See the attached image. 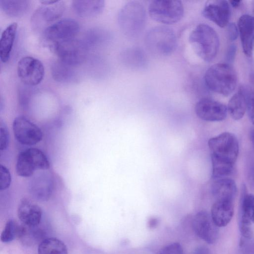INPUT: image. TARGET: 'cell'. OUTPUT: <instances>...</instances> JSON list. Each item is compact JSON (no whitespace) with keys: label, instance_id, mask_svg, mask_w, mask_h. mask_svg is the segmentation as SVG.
<instances>
[{"label":"cell","instance_id":"e0dca14e","mask_svg":"<svg viewBox=\"0 0 254 254\" xmlns=\"http://www.w3.org/2000/svg\"><path fill=\"white\" fill-rule=\"evenodd\" d=\"M237 26L243 51L247 56H251L254 49V17L242 15Z\"/></svg>","mask_w":254,"mask_h":254},{"label":"cell","instance_id":"52a82bcc","mask_svg":"<svg viewBox=\"0 0 254 254\" xmlns=\"http://www.w3.org/2000/svg\"><path fill=\"white\" fill-rule=\"evenodd\" d=\"M148 13L154 21L164 24L177 23L183 17L184 8L178 0H154L148 6Z\"/></svg>","mask_w":254,"mask_h":254},{"label":"cell","instance_id":"cb8c5ba5","mask_svg":"<svg viewBox=\"0 0 254 254\" xmlns=\"http://www.w3.org/2000/svg\"><path fill=\"white\" fill-rule=\"evenodd\" d=\"M227 111L235 120L242 119L247 111V102L245 89L241 88L230 99Z\"/></svg>","mask_w":254,"mask_h":254},{"label":"cell","instance_id":"d590c367","mask_svg":"<svg viewBox=\"0 0 254 254\" xmlns=\"http://www.w3.org/2000/svg\"><path fill=\"white\" fill-rule=\"evenodd\" d=\"M228 34L229 40L231 41H235L238 37L239 33L238 26L233 22L228 25Z\"/></svg>","mask_w":254,"mask_h":254},{"label":"cell","instance_id":"d6a6232c","mask_svg":"<svg viewBox=\"0 0 254 254\" xmlns=\"http://www.w3.org/2000/svg\"><path fill=\"white\" fill-rule=\"evenodd\" d=\"M183 249L180 244L174 243L161 249L157 254H183Z\"/></svg>","mask_w":254,"mask_h":254},{"label":"cell","instance_id":"2e32d148","mask_svg":"<svg viewBox=\"0 0 254 254\" xmlns=\"http://www.w3.org/2000/svg\"><path fill=\"white\" fill-rule=\"evenodd\" d=\"M17 216L22 224L28 226L40 225L42 218L41 207L27 198L21 199L17 207Z\"/></svg>","mask_w":254,"mask_h":254},{"label":"cell","instance_id":"f546056e","mask_svg":"<svg viewBox=\"0 0 254 254\" xmlns=\"http://www.w3.org/2000/svg\"><path fill=\"white\" fill-rule=\"evenodd\" d=\"M240 209L244 211L254 223V195L246 194L243 197Z\"/></svg>","mask_w":254,"mask_h":254},{"label":"cell","instance_id":"8992f818","mask_svg":"<svg viewBox=\"0 0 254 254\" xmlns=\"http://www.w3.org/2000/svg\"><path fill=\"white\" fill-rule=\"evenodd\" d=\"M50 163L45 154L40 149L30 147L21 151L18 155L15 171L22 177L32 176L38 170H47Z\"/></svg>","mask_w":254,"mask_h":254},{"label":"cell","instance_id":"30bf717a","mask_svg":"<svg viewBox=\"0 0 254 254\" xmlns=\"http://www.w3.org/2000/svg\"><path fill=\"white\" fill-rule=\"evenodd\" d=\"M17 71L21 82L28 86L40 84L45 74L43 63L38 59L30 56H25L20 59Z\"/></svg>","mask_w":254,"mask_h":254},{"label":"cell","instance_id":"9c48e42d","mask_svg":"<svg viewBox=\"0 0 254 254\" xmlns=\"http://www.w3.org/2000/svg\"><path fill=\"white\" fill-rule=\"evenodd\" d=\"M12 130L15 139L22 145H34L43 139L41 128L24 116H17L14 119Z\"/></svg>","mask_w":254,"mask_h":254},{"label":"cell","instance_id":"e575fe53","mask_svg":"<svg viewBox=\"0 0 254 254\" xmlns=\"http://www.w3.org/2000/svg\"><path fill=\"white\" fill-rule=\"evenodd\" d=\"M31 91L26 87H20L18 90L19 102L24 105L29 100Z\"/></svg>","mask_w":254,"mask_h":254},{"label":"cell","instance_id":"5b68a950","mask_svg":"<svg viewBox=\"0 0 254 254\" xmlns=\"http://www.w3.org/2000/svg\"><path fill=\"white\" fill-rule=\"evenodd\" d=\"M208 145L211 159L235 165L239 152V145L234 134L228 132L221 133L210 138Z\"/></svg>","mask_w":254,"mask_h":254},{"label":"cell","instance_id":"74e56055","mask_svg":"<svg viewBox=\"0 0 254 254\" xmlns=\"http://www.w3.org/2000/svg\"><path fill=\"white\" fill-rule=\"evenodd\" d=\"M159 223V220L156 218H151L149 219L148 224L150 228H154L156 227Z\"/></svg>","mask_w":254,"mask_h":254},{"label":"cell","instance_id":"8d00e7d4","mask_svg":"<svg viewBox=\"0 0 254 254\" xmlns=\"http://www.w3.org/2000/svg\"><path fill=\"white\" fill-rule=\"evenodd\" d=\"M236 46L235 45H231L227 52L226 60L229 63L233 62L236 53Z\"/></svg>","mask_w":254,"mask_h":254},{"label":"cell","instance_id":"f1b7e54d","mask_svg":"<svg viewBox=\"0 0 254 254\" xmlns=\"http://www.w3.org/2000/svg\"><path fill=\"white\" fill-rule=\"evenodd\" d=\"M241 235L246 239H250L253 235L252 222L246 214L240 209L238 220Z\"/></svg>","mask_w":254,"mask_h":254},{"label":"cell","instance_id":"4dcf8cb0","mask_svg":"<svg viewBox=\"0 0 254 254\" xmlns=\"http://www.w3.org/2000/svg\"><path fill=\"white\" fill-rule=\"evenodd\" d=\"M0 190H5L10 186L11 176L9 169L4 165L1 164L0 167Z\"/></svg>","mask_w":254,"mask_h":254},{"label":"cell","instance_id":"836d02e7","mask_svg":"<svg viewBox=\"0 0 254 254\" xmlns=\"http://www.w3.org/2000/svg\"><path fill=\"white\" fill-rule=\"evenodd\" d=\"M247 111L252 123L254 125V95L245 89Z\"/></svg>","mask_w":254,"mask_h":254},{"label":"cell","instance_id":"60d3db41","mask_svg":"<svg viewBox=\"0 0 254 254\" xmlns=\"http://www.w3.org/2000/svg\"><path fill=\"white\" fill-rule=\"evenodd\" d=\"M250 138H251V140L252 142V144L254 147V128H253L251 131Z\"/></svg>","mask_w":254,"mask_h":254},{"label":"cell","instance_id":"4316f807","mask_svg":"<svg viewBox=\"0 0 254 254\" xmlns=\"http://www.w3.org/2000/svg\"><path fill=\"white\" fill-rule=\"evenodd\" d=\"M38 254H68L66 245L56 238H47L39 245Z\"/></svg>","mask_w":254,"mask_h":254},{"label":"cell","instance_id":"603a6c76","mask_svg":"<svg viewBox=\"0 0 254 254\" xmlns=\"http://www.w3.org/2000/svg\"><path fill=\"white\" fill-rule=\"evenodd\" d=\"M72 6L78 16L91 17L102 12L105 6V1L103 0H75L72 2Z\"/></svg>","mask_w":254,"mask_h":254},{"label":"cell","instance_id":"ac0fdd59","mask_svg":"<svg viewBox=\"0 0 254 254\" xmlns=\"http://www.w3.org/2000/svg\"><path fill=\"white\" fill-rule=\"evenodd\" d=\"M234 211V200L231 199H217L213 204L211 216L218 227H225L231 221Z\"/></svg>","mask_w":254,"mask_h":254},{"label":"cell","instance_id":"4fadbf2b","mask_svg":"<svg viewBox=\"0 0 254 254\" xmlns=\"http://www.w3.org/2000/svg\"><path fill=\"white\" fill-rule=\"evenodd\" d=\"M192 226L197 236L207 243L213 244L217 241L218 227L207 211L201 210L196 213L192 218Z\"/></svg>","mask_w":254,"mask_h":254},{"label":"cell","instance_id":"7a4b0ae2","mask_svg":"<svg viewBox=\"0 0 254 254\" xmlns=\"http://www.w3.org/2000/svg\"><path fill=\"white\" fill-rule=\"evenodd\" d=\"M118 21L125 36L129 38L137 37L143 31L146 22L144 6L137 1L127 2L119 11Z\"/></svg>","mask_w":254,"mask_h":254},{"label":"cell","instance_id":"ba28073f","mask_svg":"<svg viewBox=\"0 0 254 254\" xmlns=\"http://www.w3.org/2000/svg\"><path fill=\"white\" fill-rule=\"evenodd\" d=\"M52 47L59 60L72 66L82 63L87 53L85 44L75 38L53 43Z\"/></svg>","mask_w":254,"mask_h":254},{"label":"cell","instance_id":"f35d334b","mask_svg":"<svg viewBox=\"0 0 254 254\" xmlns=\"http://www.w3.org/2000/svg\"><path fill=\"white\" fill-rule=\"evenodd\" d=\"M194 254H210L209 250L205 247H200L196 251Z\"/></svg>","mask_w":254,"mask_h":254},{"label":"cell","instance_id":"ffe728a7","mask_svg":"<svg viewBox=\"0 0 254 254\" xmlns=\"http://www.w3.org/2000/svg\"><path fill=\"white\" fill-rule=\"evenodd\" d=\"M46 233L39 225L28 226L21 224L18 239L26 246L38 245L46 238Z\"/></svg>","mask_w":254,"mask_h":254},{"label":"cell","instance_id":"ab89813d","mask_svg":"<svg viewBox=\"0 0 254 254\" xmlns=\"http://www.w3.org/2000/svg\"><path fill=\"white\" fill-rule=\"evenodd\" d=\"M230 2H231V4L233 7H237L240 4L241 1L233 0L231 1Z\"/></svg>","mask_w":254,"mask_h":254},{"label":"cell","instance_id":"484cf974","mask_svg":"<svg viewBox=\"0 0 254 254\" xmlns=\"http://www.w3.org/2000/svg\"><path fill=\"white\" fill-rule=\"evenodd\" d=\"M0 5L6 15L17 17L27 12L30 7V1L27 0H0Z\"/></svg>","mask_w":254,"mask_h":254},{"label":"cell","instance_id":"d6986e66","mask_svg":"<svg viewBox=\"0 0 254 254\" xmlns=\"http://www.w3.org/2000/svg\"><path fill=\"white\" fill-rule=\"evenodd\" d=\"M121 57L123 64L132 69L141 70L147 65L146 55L139 47H132L125 49Z\"/></svg>","mask_w":254,"mask_h":254},{"label":"cell","instance_id":"8fae6325","mask_svg":"<svg viewBox=\"0 0 254 254\" xmlns=\"http://www.w3.org/2000/svg\"><path fill=\"white\" fill-rule=\"evenodd\" d=\"M35 11L31 22L35 28H41L47 23L57 21L63 15L65 8L63 1L46 0Z\"/></svg>","mask_w":254,"mask_h":254},{"label":"cell","instance_id":"83f0119b","mask_svg":"<svg viewBox=\"0 0 254 254\" xmlns=\"http://www.w3.org/2000/svg\"><path fill=\"white\" fill-rule=\"evenodd\" d=\"M20 225L13 219L7 221L1 233L0 240L3 243H8L18 238Z\"/></svg>","mask_w":254,"mask_h":254},{"label":"cell","instance_id":"1f68e13d","mask_svg":"<svg viewBox=\"0 0 254 254\" xmlns=\"http://www.w3.org/2000/svg\"><path fill=\"white\" fill-rule=\"evenodd\" d=\"M10 136L6 125L2 122L0 124V150L4 151L9 146Z\"/></svg>","mask_w":254,"mask_h":254},{"label":"cell","instance_id":"d4e9b609","mask_svg":"<svg viewBox=\"0 0 254 254\" xmlns=\"http://www.w3.org/2000/svg\"><path fill=\"white\" fill-rule=\"evenodd\" d=\"M72 66L60 60L54 62L51 65V73L53 79L61 83L75 82L77 76Z\"/></svg>","mask_w":254,"mask_h":254},{"label":"cell","instance_id":"277c9868","mask_svg":"<svg viewBox=\"0 0 254 254\" xmlns=\"http://www.w3.org/2000/svg\"><path fill=\"white\" fill-rule=\"evenodd\" d=\"M145 44L153 55L166 57L176 50L177 38L175 32L166 26H158L151 29L145 37Z\"/></svg>","mask_w":254,"mask_h":254},{"label":"cell","instance_id":"7402d4cb","mask_svg":"<svg viewBox=\"0 0 254 254\" xmlns=\"http://www.w3.org/2000/svg\"><path fill=\"white\" fill-rule=\"evenodd\" d=\"M211 190L216 200L225 199L234 200L237 188L234 180L225 178L215 180L212 185Z\"/></svg>","mask_w":254,"mask_h":254},{"label":"cell","instance_id":"b9f144b4","mask_svg":"<svg viewBox=\"0 0 254 254\" xmlns=\"http://www.w3.org/2000/svg\"><path fill=\"white\" fill-rule=\"evenodd\" d=\"M252 8H253V12L254 14V1H253V4H252Z\"/></svg>","mask_w":254,"mask_h":254},{"label":"cell","instance_id":"9a60e30c","mask_svg":"<svg viewBox=\"0 0 254 254\" xmlns=\"http://www.w3.org/2000/svg\"><path fill=\"white\" fill-rule=\"evenodd\" d=\"M203 15L220 27L229 24L231 15L229 3L226 0L208 2L202 10Z\"/></svg>","mask_w":254,"mask_h":254},{"label":"cell","instance_id":"3957f363","mask_svg":"<svg viewBox=\"0 0 254 254\" xmlns=\"http://www.w3.org/2000/svg\"><path fill=\"white\" fill-rule=\"evenodd\" d=\"M204 81L211 90L227 96L235 90L237 74L228 64L218 63L211 65L205 72Z\"/></svg>","mask_w":254,"mask_h":254},{"label":"cell","instance_id":"7c38bea8","mask_svg":"<svg viewBox=\"0 0 254 254\" xmlns=\"http://www.w3.org/2000/svg\"><path fill=\"white\" fill-rule=\"evenodd\" d=\"M79 30L78 23L71 18H64L47 26L43 31L46 40L54 43L75 38Z\"/></svg>","mask_w":254,"mask_h":254},{"label":"cell","instance_id":"6da1fadb","mask_svg":"<svg viewBox=\"0 0 254 254\" xmlns=\"http://www.w3.org/2000/svg\"><path fill=\"white\" fill-rule=\"evenodd\" d=\"M189 41L194 53L203 61L210 62L216 56L219 40L216 31L209 25H197L190 33Z\"/></svg>","mask_w":254,"mask_h":254},{"label":"cell","instance_id":"5bb4252c","mask_svg":"<svg viewBox=\"0 0 254 254\" xmlns=\"http://www.w3.org/2000/svg\"><path fill=\"white\" fill-rule=\"evenodd\" d=\"M194 111L201 120L208 122H219L225 119L227 107L223 104L209 98H203L195 104Z\"/></svg>","mask_w":254,"mask_h":254},{"label":"cell","instance_id":"44dd1931","mask_svg":"<svg viewBox=\"0 0 254 254\" xmlns=\"http://www.w3.org/2000/svg\"><path fill=\"white\" fill-rule=\"evenodd\" d=\"M17 28V23L13 22L7 26L1 33L0 39V59L3 63H6L10 57Z\"/></svg>","mask_w":254,"mask_h":254}]
</instances>
